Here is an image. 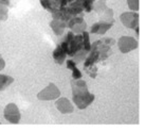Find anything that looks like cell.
Instances as JSON below:
<instances>
[{"label":"cell","instance_id":"cell-1","mask_svg":"<svg viewBox=\"0 0 146 132\" xmlns=\"http://www.w3.org/2000/svg\"><path fill=\"white\" fill-rule=\"evenodd\" d=\"M115 44V40L111 37H103L91 44V48L84 61V67L93 66L96 63L103 62L112 55L111 47Z\"/></svg>","mask_w":146,"mask_h":132},{"label":"cell","instance_id":"cell-2","mask_svg":"<svg viewBox=\"0 0 146 132\" xmlns=\"http://www.w3.org/2000/svg\"><path fill=\"white\" fill-rule=\"evenodd\" d=\"M71 88H72L73 103L75 104L77 109L85 110L94 101V94L89 92L87 82L83 78L73 79L71 81Z\"/></svg>","mask_w":146,"mask_h":132},{"label":"cell","instance_id":"cell-3","mask_svg":"<svg viewBox=\"0 0 146 132\" xmlns=\"http://www.w3.org/2000/svg\"><path fill=\"white\" fill-rule=\"evenodd\" d=\"M60 96V91L55 83H49L37 94V99L40 101H52L56 100Z\"/></svg>","mask_w":146,"mask_h":132},{"label":"cell","instance_id":"cell-4","mask_svg":"<svg viewBox=\"0 0 146 132\" xmlns=\"http://www.w3.org/2000/svg\"><path fill=\"white\" fill-rule=\"evenodd\" d=\"M117 47L122 53H129L139 47V40L133 36L123 35L117 40Z\"/></svg>","mask_w":146,"mask_h":132},{"label":"cell","instance_id":"cell-5","mask_svg":"<svg viewBox=\"0 0 146 132\" xmlns=\"http://www.w3.org/2000/svg\"><path fill=\"white\" fill-rule=\"evenodd\" d=\"M67 28L70 29V31L73 32L74 34H80L84 31L88 30L87 22H85V19L82 14L73 16L72 18H70L67 22Z\"/></svg>","mask_w":146,"mask_h":132},{"label":"cell","instance_id":"cell-6","mask_svg":"<svg viewBox=\"0 0 146 132\" xmlns=\"http://www.w3.org/2000/svg\"><path fill=\"white\" fill-rule=\"evenodd\" d=\"M3 116L5 121H7L10 124H18L21 119V114H20L19 108L14 102L7 103L4 106Z\"/></svg>","mask_w":146,"mask_h":132},{"label":"cell","instance_id":"cell-7","mask_svg":"<svg viewBox=\"0 0 146 132\" xmlns=\"http://www.w3.org/2000/svg\"><path fill=\"white\" fill-rule=\"evenodd\" d=\"M120 22L122 25L128 29H135V27L139 26L140 15L139 12L127 11L120 15Z\"/></svg>","mask_w":146,"mask_h":132},{"label":"cell","instance_id":"cell-8","mask_svg":"<svg viewBox=\"0 0 146 132\" xmlns=\"http://www.w3.org/2000/svg\"><path fill=\"white\" fill-rule=\"evenodd\" d=\"M55 101V108L57 109L59 113L62 114H71L74 112V106L70 101L69 99L66 97L59 96L58 98L54 100Z\"/></svg>","mask_w":146,"mask_h":132},{"label":"cell","instance_id":"cell-9","mask_svg":"<svg viewBox=\"0 0 146 132\" xmlns=\"http://www.w3.org/2000/svg\"><path fill=\"white\" fill-rule=\"evenodd\" d=\"M113 24H110V22H96L92 25L88 32L90 34H99V35H104L106 34V32H108L111 28H112Z\"/></svg>","mask_w":146,"mask_h":132},{"label":"cell","instance_id":"cell-10","mask_svg":"<svg viewBox=\"0 0 146 132\" xmlns=\"http://www.w3.org/2000/svg\"><path fill=\"white\" fill-rule=\"evenodd\" d=\"M49 26H50V28L52 29L53 33L56 36H62V35H64L65 30L67 28V22L53 18L51 22H49Z\"/></svg>","mask_w":146,"mask_h":132},{"label":"cell","instance_id":"cell-11","mask_svg":"<svg viewBox=\"0 0 146 132\" xmlns=\"http://www.w3.org/2000/svg\"><path fill=\"white\" fill-rule=\"evenodd\" d=\"M52 57H53V60L55 61L56 64L58 65H62L65 61L67 60V53L66 51L64 50V48L60 46V44H57V46L55 47V49L52 52Z\"/></svg>","mask_w":146,"mask_h":132},{"label":"cell","instance_id":"cell-12","mask_svg":"<svg viewBox=\"0 0 146 132\" xmlns=\"http://www.w3.org/2000/svg\"><path fill=\"white\" fill-rule=\"evenodd\" d=\"M66 63L67 67L71 69V73H72V79H80V78H83V73L78 69V67H77V64L72 59H69V60H66L65 61Z\"/></svg>","mask_w":146,"mask_h":132},{"label":"cell","instance_id":"cell-13","mask_svg":"<svg viewBox=\"0 0 146 132\" xmlns=\"http://www.w3.org/2000/svg\"><path fill=\"white\" fill-rule=\"evenodd\" d=\"M99 20L104 22H110V24H114V12L112 9L107 7L102 14L99 15Z\"/></svg>","mask_w":146,"mask_h":132},{"label":"cell","instance_id":"cell-14","mask_svg":"<svg viewBox=\"0 0 146 132\" xmlns=\"http://www.w3.org/2000/svg\"><path fill=\"white\" fill-rule=\"evenodd\" d=\"M14 82V78L7 75H3L0 73V91H4L7 90L11 84H13Z\"/></svg>","mask_w":146,"mask_h":132},{"label":"cell","instance_id":"cell-15","mask_svg":"<svg viewBox=\"0 0 146 132\" xmlns=\"http://www.w3.org/2000/svg\"><path fill=\"white\" fill-rule=\"evenodd\" d=\"M107 7H108V5H107L106 0H95L94 3H93V9H92V11H94L96 14L100 15V14H102Z\"/></svg>","mask_w":146,"mask_h":132},{"label":"cell","instance_id":"cell-16","mask_svg":"<svg viewBox=\"0 0 146 132\" xmlns=\"http://www.w3.org/2000/svg\"><path fill=\"white\" fill-rule=\"evenodd\" d=\"M41 7H44V10H47L48 12H54L55 10H57L56 3H55V0H39Z\"/></svg>","mask_w":146,"mask_h":132},{"label":"cell","instance_id":"cell-17","mask_svg":"<svg viewBox=\"0 0 146 132\" xmlns=\"http://www.w3.org/2000/svg\"><path fill=\"white\" fill-rule=\"evenodd\" d=\"M82 37H83V48L84 50L89 52L91 48V42H90V33L88 32V30L82 33Z\"/></svg>","mask_w":146,"mask_h":132},{"label":"cell","instance_id":"cell-18","mask_svg":"<svg viewBox=\"0 0 146 132\" xmlns=\"http://www.w3.org/2000/svg\"><path fill=\"white\" fill-rule=\"evenodd\" d=\"M87 55H88V51H86V50H84V49H82V50H80V51L76 52L75 55H73L71 59L76 63V64H80V63L84 62L85 59H86V57H87Z\"/></svg>","mask_w":146,"mask_h":132},{"label":"cell","instance_id":"cell-19","mask_svg":"<svg viewBox=\"0 0 146 132\" xmlns=\"http://www.w3.org/2000/svg\"><path fill=\"white\" fill-rule=\"evenodd\" d=\"M80 1V3L83 5V9H84V12L86 13H90L93 9V3H94L95 0H78Z\"/></svg>","mask_w":146,"mask_h":132},{"label":"cell","instance_id":"cell-20","mask_svg":"<svg viewBox=\"0 0 146 132\" xmlns=\"http://www.w3.org/2000/svg\"><path fill=\"white\" fill-rule=\"evenodd\" d=\"M127 7L130 11L139 12L140 10V0H127Z\"/></svg>","mask_w":146,"mask_h":132},{"label":"cell","instance_id":"cell-21","mask_svg":"<svg viewBox=\"0 0 146 132\" xmlns=\"http://www.w3.org/2000/svg\"><path fill=\"white\" fill-rule=\"evenodd\" d=\"M9 17V7L4 4H0V20L4 22Z\"/></svg>","mask_w":146,"mask_h":132},{"label":"cell","instance_id":"cell-22","mask_svg":"<svg viewBox=\"0 0 146 132\" xmlns=\"http://www.w3.org/2000/svg\"><path fill=\"white\" fill-rule=\"evenodd\" d=\"M73 1H75V0H55V3H56V7L58 9V7H65L67 4L71 3Z\"/></svg>","mask_w":146,"mask_h":132},{"label":"cell","instance_id":"cell-23","mask_svg":"<svg viewBox=\"0 0 146 132\" xmlns=\"http://www.w3.org/2000/svg\"><path fill=\"white\" fill-rule=\"evenodd\" d=\"M4 67H5V62H4V60L2 59V57L0 55V71L3 70Z\"/></svg>","mask_w":146,"mask_h":132},{"label":"cell","instance_id":"cell-24","mask_svg":"<svg viewBox=\"0 0 146 132\" xmlns=\"http://www.w3.org/2000/svg\"><path fill=\"white\" fill-rule=\"evenodd\" d=\"M10 2H11V0H0V4H4V5H10Z\"/></svg>","mask_w":146,"mask_h":132},{"label":"cell","instance_id":"cell-25","mask_svg":"<svg viewBox=\"0 0 146 132\" xmlns=\"http://www.w3.org/2000/svg\"><path fill=\"white\" fill-rule=\"evenodd\" d=\"M139 28H140V27L138 26V27H135V29H133V30L135 31V34H137V36H139V34H140V30H139Z\"/></svg>","mask_w":146,"mask_h":132}]
</instances>
